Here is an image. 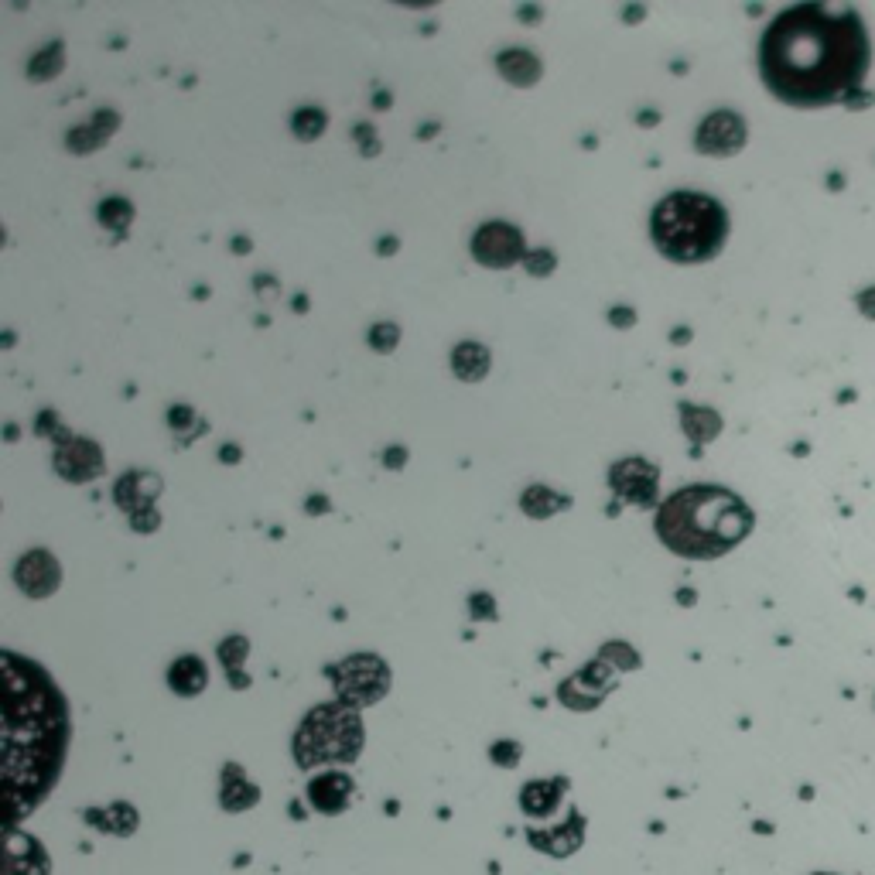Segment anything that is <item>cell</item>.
Wrapping results in <instances>:
<instances>
[{"label":"cell","mask_w":875,"mask_h":875,"mask_svg":"<svg viewBox=\"0 0 875 875\" xmlns=\"http://www.w3.org/2000/svg\"><path fill=\"white\" fill-rule=\"evenodd\" d=\"M763 79L793 106L838 103L869 72V38L852 11L804 4L780 14L763 38Z\"/></svg>","instance_id":"1"},{"label":"cell","mask_w":875,"mask_h":875,"mask_svg":"<svg viewBox=\"0 0 875 875\" xmlns=\"http://www.w3.org/2000/svg\"><path fill=\"white\" fill-rule=\"evenodd\" d=\"M7 691V790L18 804L21 787H28V804L35 783L59 766L62 749V705L35 667H21L14 653L4 660Z\"/></svg>","instance_id":"2"},{"label":"cell","mask_w":875,"mask_h":875,"mask_svg":"<svg viewBox=\"0 0 875 875\" xmlns=\"http://www.w3.org/2000/svg\"><path fill=\"white\" fill-rule=\"evenodd\" d=\"M752 530L749 506L729 489L691 486L674 493L657 517V534L684 558H718Z\"/></svg>","instance_id":"3"},{"label":"cell","mask_w":875,"mask_h":875,"mask_svg":"<svg viewBox=\"0 0 875 875\" xmlns=\"http://www.w3.org/2000/svg\"><path fill=\"white\" fill-rule=\"evenodd\" d=\"M729 233L725 209L708 195L677 192L653 212V240L674 260H708Z\"/></svg>","instance_id":"4"},{"label":"cell","mask_w":875,"mask_h":875,"mask_svg":"<svg viewBox=\"0 0 875 875\" xmlns=\"http://www.w3.org/2000/svg\"><path fill=\"white\" fill-rule=\"evenodd\" d=\"M359 749V722L339 708H322L308 718L298 735V763L312 766L322 759H353Z\"/></svg>","instance_id":"5"},{"label":"cell","mask_w":875,"mask_h":875,"mask_svg":"<svg viewBox=\"0 0 875 875\" xmlns=\"http://www.w3.org/2000/svg\"><path fill=\"white\" fill-rule=\"evenodd\" d=\"M349 793H353V783L342 773H325L318 776V780H312V787H308V797H312V804L322 814H339L342 807L349 804Z\"/></svg>","instance_id":"6"},{"label":"cell","mask_w":875,"mask_h":875,"mask_svg":"<svg viewBox=\"0 0 875 875\" xmlns=\"http://www.w3.org/2000/svg\"><path fill=\"white\" fill-rule=\"evenodd\" d=\"M561 797V783H530L523 790V807L527 814H551Z\"/></svg>","instance_id":"7"},{"label":"cell","mask_w":875,"mask_h":875,"mask_svg":"<svg viewBox=\"0 0 875 875\" xmlns=\"http://www.w3.org/2000/svg\"><path fill=\"white\" fill-rule=\"evenodd\" d=\"M858 305H862V312H865V315H872V318H875V291L862 294V301H858Z\"/></svg>","instance_id":"8"}]
</instances>
